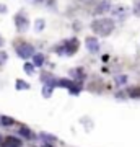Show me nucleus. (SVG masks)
<instances>
[{"label": "nucleus", "mask_w": 140, "mask_h": 147, "mask_svg": "<svg viewBox=\"0 0 140 147\" xmlns=\"http://www.w3.org/2000/svg\"><path fill=\"white\" fill-rule=\"evenodd\" d=\"M129 95L130 96H140V88H130Z\"/></svg>", "instance_id": "6ab92c4d"}, {"label": "nucleus", "mask_w": 140, "mask_h": 147, "mask_svg": "<svg viewBox=\"0 0 140 147\" xmlns=\"http://www.w3.org/2000/svg\"><path fill=\"white\" fill-rule=\"evenodd\" d=\"M44 26H46V21L44 20H36V23H34V30L36 31H42Z\"/></svg>", "instance_id": "ddd939ff"}, {"label": "nucleus", "mask_w": 140, "mask_h": 147, "mask_svg": "<svg viewBox=\"0 0 140 147\" xmlns=\"http://www.w3.org/2000/svg\"><path fill=\"white\" fill-rule=\"evenodd\" d=\"M52 93H54V87H52V85H44V88H42V95H44V98H49Z\"/></svg>", "instance_id": "f8f14e48"}, {"label": "nucleus", "mask_w": 140, "mask_h": 147, "mask_svg": "<svg viewBox=\"0 0 140 147\" xmlns=\"http://www.w3.org/2000/svg\"><path fill=\"white\" fill-rule=\"evenodd\" d=\"M3 42H5V41H3V38H2V34H0V47L3 46Z\"/></svg>", "instance_id": "412c9836"}, {"label": "nucleus", "mask_w": 140, "mask_h": 147, "mask_svg": "<svg viewBox=\"0 0 140 147\" xmlns=\"http://www.w3.org/2000/svg\"><path fill=\"white\" fill-rule=\"evenodd\" d=\"M114 28H116V23L111 18H96L94 21H91V30L103 38L109 36L114 31Z\"/></svg>", "instance_id": "f257e3e1"}, {"label": "nucleus", "mask_w": 140, "mask_h": 147, "mask_svg": "<svg viewBox=\"0 0 140 147\" xmlns=\"http://www.w3.org/2000/svg\"><path fill=\"white\" fill-rule=\"evenodd\" d=\"M18 134H20V137H25V139H28V141H33L34 139V132L29 129V127H26V126H21L20 129H18Z\"/></svg>", "instance_id": "6e6552de"}, {"label": "nucleus", "mask_w": 140, "mask_h": 147, "mask_svg": "<svg viewBox=\"0 0 140 147\" xmlns=\"http://www.w3.org/2000/svg\"><path fill=\"white\" fill-rule=\"evenodd\" d=\"M21 141L15 136H7L3 141H2V147H21Z\"/></svg>", "instance_id": "423d86ee"}, {"label": "nucleus", "mask_w": 140, "mask_h": 147, "mask_svg": "<svg viewBox=\"0 0 140 147\" xmlns=\"http://www.w3.org/2000/svg\"><path fill=\"white\" fill-rule=\"evenodd\" d=\"M85 44H86V49H88L91 54H96L99 51V41L94 36H88L85 39Z\"/></svg>", "instance_id": "39448f33"}, {"label": "nucleus", "mask_w": 140, "mask_h": 147, "mask_svg": "<svg viewBox=\"0 0 140 147\" xmlns=\"http://www.w3.org/2000/svg\"><path fill=\"white\" fill-rule=\"evenodd\" d=\"M111 10V2L109 0H101L98 2V5L94 7V13L96 15H101V13H106V11Z\"/></svg>", "instance_id": "0eeeda50"}, {"label": "nucleus", "mask_w": 140, "mask_h": 147, "mask_svg": "<svg viewBox=\"0 0 140 147\" xmlns=\"http://www.w3.org/2000/svg\"><path fill=\"white\" fill-rule=\"evenodd\" d=\"M15 51H16V54H18V57L25 59V61L34 56V47H33L31 44H28V42H20V44H16Z\"/></svg>", "instance_id": "f03ea898"}, {"label": "nucleus", "mask_w": 140, "mask_h": 147, "mask_svg": "<svg viewBox=\"0 0 140 147\" xmlns=\"http://www.w3.org/2000/svg\"><path fill=\"white\" fill-rule=\"evenodd\" d=\"M0 123H2L3 126H13V124H15V119H13V118H10V116L2 115V116H0Z\"/></svg>", "instance_id": "9b49d317"}, {"label": "nucleus", "mask_w": 140, "mask_h": 147, "mask_svg": "<svg viewBox=\"0 0 140 147\" xmlns=\"http://www.w3.org/2000/svg\"><path fill=\"white\" fill-rule=\"evenodd\" d=\"M15 26L20 33L26 31V30L29 28V20H28V16H26L23 11H20V13L15 15Z\"/></svg>", "instance_id": "20e7f679"}, {"label": "nucleus", "mask_w": 140, "mask_h": 147, "mask_svg": "<svg viewBox=\"0 0 140 147\" xmlns=\"http://www.w3.org/2000/svg\"><path fill=\"white\" fill-rule=\"evenodd\" d=\"M82 3H90V2H93V0H80Z\"/></svg>", "instance_id": "4be33fe9"}, {"label": "nucleus", "mask_w": 140, "mask_h": 147, "mask_svg": "<svg viewBox=\"0 0 140 147\" xmlns=\"http://www.w3.org/2000/svg\"><path fill=\"white\" fill-rule=\"evenodd\" d=\"M29 88V84H26L23 80H16V90H28Z\"/></svg>", "instance_id": "4468645a"}, {"label": "nucleus", "mask_w": 140, "mask_h": 147, "mask_svg": "<svg viewBox=\"0 0 140 147\" xmlns=\"http://www.w3.org/2000/svg\"><path fill=\"white\" fill-rule=\"evenodd\" d=\"M70 75H72V77H75V82H80V80L82 79H85V72H83L82 69H73L72 72H70Z\"/></svg>", "instance_id": "9d476101"}, {"label": "nucleus", "mask_w": 140, "mask_h": 147, "mask_svg": "<svg viewBox=\"0 0 140 147\" xmlns=\"http://www.w3.org/2000/svg\"><path fill=\"white\" fill-rule=\"evenodd\" d=\"M139 10H140V2H139Z\"/></svg>", "instance_id": "b1692460"}, {"label": "nucleus", "mask_w": 140, "mask_h": 147, "mask_svg": "<svg viewBox=\"0 0 140 147\" xmlns=\"http://www.w3.org/2000/svg\"><path fill=\"white\" fill-rule=\"evenodd\" d=\"M0 124H2V123H0Z\"/></svg>", "instance_id": "393cba45"}, {"label": "nucleus", "mask_w": 140, "mask_h": 147, "mask_svg": "<svg viewBox=\"0 0 140 147\" xmlns=\"http://www.w3.org/2000/svg\"><path fill=\"white\" fill-rule=\"evenodd\" d=\"M44 54H41V53H38V54H34L33 56V65L34 67H42V64H44Z\"/></svg>", "instance_id": "1a4fd4ad"}, {"label": "nucleus", "mask_w": 140, "mask_h": 147, "mask_svg": "<svg viewBox=\"0 0 140 147\" xmlns=\"http://www.w3.org/2000/svg\"><path fill=\"white\" fill-rule=\"evenodd\" d=\"M23 69H25V72L28 74V75H33V74H34V65H33V64H29V62H26Z\"/></svg>", "instance_id": "dca6fc26"}, {"label": "nucleus", "mask_w": 140, "mask_h": 147, "mask_svg": "<svg viewBox=\"0 0 140 147\" xmlns=\"http://www.w3.org/2000/svg\"><path fill=\"white\" fill-rule=\"evenodd\" d=\"M127 75H117V77H116V84L117 85H125L127 84Z\"/></svg>", "instance_id": "2eb2a0df"}, {"label": "nucleus", "mask_w": 140, "mask_h": 147, "mask_svg": "<svg viewBox=\"0 0 140 147\" xmlns=\"http://www.w3.org/2000/svg\"><path fill=\"white\" fill-rule=\"evenodd\" d=\"M29 3H36V2H39V0H28Z\"/></svg>", "instance_id": "5701e85b"}, {"label": "nucleus", "mask_w": 140, "mask_h": 147, "mask_svg": "<svg viewBox=\"0 0 140 147\" xmlns=\"http://www.w3.org/2000/svg\"><path fill=\"white\" fill-rule=\"evenodd\" d=\"M7 61H8V54H7L5 51H0V67H2Z\"/></svg>", "instance_id": "f3484780"}, {"label": "nucleus", "mask_w": 140, "mask_h": 147, "mask_svg": "<svg viewBox=\"0 0 140 147\" xmlns=\"http://www.w3.org/2000/svg\"><path fill=\"white\" fill-rule=\"evenodd\" d=\"M78 46H80V42H78L77 38H72V39H68V41L64 42L62 49H57L59 54H65V56H72L73 53H77L78 51Z\"/></svg>", "instance_id": "7ed1b4c3"}, {"label": "nucleus", "mask_w": 140, "mask_h": 147, "mask_svg": "<svg viewBox=\"0 0 140 147\" xmlns=\"http://www.w3.org/2000/svg\"><path fill=\"white\" fill-rule=\"evenodd\" d=\"M41 139H44V141H47V142L56 141V137H54V136H49V134H46V132H42V134H41Z\"/></svg>", "instance_id": "a211bd4d"}, {"label": "nucleus", "mask_w": 140, "mask_h": 147, "mask_svg": "<svg viewBox=\"0 0 140 147\" xmlns=\"http://www.w3.org/2000/svg\"><path fill=\"white\" fill-rule=\"evenodd\" d=\"M7 11V7L5 5H0V13H5Z\"/></svg>", "instance_id": "aec40b11"}]
</instances>
